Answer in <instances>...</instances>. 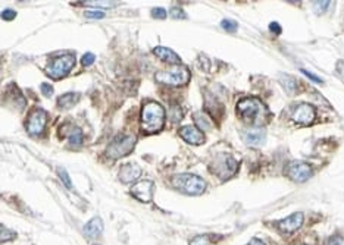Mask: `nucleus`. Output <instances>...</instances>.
Masks as SVG:
<instances>
[{
    "label": "nucleus",
    "instance_id": "f257e3e1",
    "mask_svg": "<svg viewBox=\"0 0 344 245\" xmlns=\"http://www.w3.org/2000/svg\"><path fill=\"white\" fill-rule=\"evenodd\" d=\"M167 113L158 102H147L142 109V128L147 134L159 132L165 125Z\"/></svg>",
    "mask_w": 344,
    "mask_h": 245
},
{
    "label": "nucleus",
    "instance_id": "f03ea898",
    "mask_svg": "<svg viewBox=\"0 0 344 245\" xmlns=\"http://www.w3.org/2000/svg\"><path fill=\"white\" fill-rule=\"evenodd\" d=\"M237 113L250 123H259L268 115V109L259 99L249 97L237 103Z\"/></svg>",
    "mask_w": 344,
    "mask_h": 245
},
{
    "label": "nucleus",
    "instance_id": "7ed1b4c3",
    "mask_svg": "<svg viewBox=\"0 0 344 245\" xmlns=\"http://www.w3.org/2000/svg\"><path fill=\"white\" fill-rule=\"evenodd\" d=\"M172 185L188 195H200L206 190V182L193 173H179L172 178Z\"/></svg>",
    "mask_w": 344,
    "mask_h": 245
},
{
    "label": "nucleus",
    "instance_id": "20e7f679",
    "mask_svg": "<svg viewBox=\"0 0 344 245\" xmlns=\"http://www.w3.org/2000/svg\"><path fill=\"white\" fill-rule=\"evenodd\" d=\"M190 71L185 66L181 65H175L170 69H164L159 71L155 75V80L161 84H167L171 87H179V85H185L187 82L190 81Z\"/></svg>",
    "mask_w": 344,
    "mask_h": 245
},
{
    "label": "nucleus",
    "instance_id": "39448f33",
    "mask_svg": "<svg viewBox=\"0 0 344 245\" xmlns=\"http://www.w3.org/2000/svg\"><path fill=\"white\" fill-rule=\"evenodd\" d=\"M136 142H137L136 136L131 135V134H122V135L115 136L114 139L111 141V144L108 145L106 154L112 160H118L121 157H125L133 151Z\"/></svg>",
    "mask_w": 344,
    "mask_h": 245
},
{
    "label": "nucleus",
    "instance_id": "423d86ee",
    "mask_svg": "<svg viewBox=\"0 0 344 245\" xmlns=\"http://www.w3.org/2000/svg\"><path fill=\"white\" fill-rule=\"evenodd\" d=\"M75 66V56L74 55H62L53 57L46 69V74L52 78V80H60L65 78L72 68Z\"/></svg>",
    "mask_w": 344,
    "mask_h": 245
},
{
    "label": "nucleus",
    "instance_id": "0eeeda50",
    "mask_svg": "<svg viewBox=\"0 0 344 245\" xmlns=\"http://www.w3.org/2000/svg\"><path fill=\"white\" fill-rule=\"evenodd\" d=\"M212 172H215L221 179H228L238 170V162L228 154H219L215 157L210 166Z\"/></svg>",
    "mask_w": 344,
    "mask_h": 245
},
{
    "label": "nucleus",
    "instance_id": "6e6552de",
    "mask_svg": "<svg viewBox=\"0 0 344 245\" xmlns=\"http://www.w3.org/2000/svg\"><path fill=\"white\" fill-rule=\"evenodd\" d=\"M287 176L294 182H306L312 176V167L305 162H291L286 169Z\"/></svg>",
    "mask_w": 344,
    "mask_h": 245
},
{
    "label": "nucleus",
    "instance_id": "1a4fd4ad",
    "mask_svg": "<svg viewBox=\"0 0 344 245\" xmlns=\"http://www.w3.org/2000/svg\"><path fill=\"white\" fill-rule=\"evenodd\" d=\"M46 123H47V113L41 109L34 110L29 115L28 122H27V131L29 135H40L44 131Z\"/></svg>",
    "mask_w": 344,
    "mask_h": 245
},
{
    "label": "nucleus",
    "instance_id": "9d476101",
    "mask_svg": "<svg viewBox=\"0 0 344 245\" xmlns=\"http://www.w3.org/2000/svg\"><path fill=\"white\" fill-rule=\"evenodd\" d=\"M293 121L299 125H311L315 121V108L309 103H300L293 112Z\"/></svg>",
    "mask_w": 344,
    "mask_h": 245
},
{
    "label": "nucleus",
    "instance_id": "9b49d317",
    "mask_svg": "<svg viewBox=\"0 0 344 245\" xmlns=\"http://www.w3.org/2000/svg\"><path fill=\"white\" fill-rule=\"evenodd\" d=\"M153 190H155V184L152 181H140L136 185H133L131 188V195H134L139 201L142 203H150L153 198Z\"/></svg>",
    "mask_w": 344,
    "mask_h": 245
},
{
    "label": "nucleus",
    "instance_id": "f8f14e48",
    "mask_svg": "<svg viewBox=\"0 0 344 245\" xmlns=\"http://www.w3.org/2000/svg\"><path fill=\"white\" fill-rule=\"evenodd\" d=\"M303 220H305L303 213L299 212V213H293L291 216L280 220L277 226H278V229H280L281 232H284V234H293V232L299 231V229L303 226Z\"/></svg>",
    "mask_w": 344,
    "mask_h": 245
},
{
    "label": "nucleus",
    "instance_id": "ddd939ff",
    "mask_svg": "<svg viewBox=\"0 0 344 245\" xmlns=\"http://www.w3.org/2000/svg\"><path fill=\"white\" fill-rule=\"evenodd\" d=\"M142 176V167L137 163H125L119 169V179L124 184H133Z\"/></svg>",
    "mask_w": 344,
    "mask_h": 245
},
{
    "label": "nucleus",
    "instance_id": "4468645a",
    "mask_svg": "<svg viewBox=\"0 0 344 245\" xmlns=\"http://www.w3.org/2000/svg\"><path fill=\"white\" fill-rule=\"evenodd\" d=\"M179 136L185 142L193 144V145H200V144L204 142V134H203V131H200L197 126H190V125L182 126L179 129Z\"/></svg>",
    "mask_w": 344,
    "mask_h": 245
},
{
    "label": "nucleus",
    "instance_id": "2eb2a0df",
    "mask_svg": "<svg viewBox=\"0 0 344 245\" xmlns=\"http://www.w3.org/2000/svg\"><path fill=\"white\" fill-rule=\"evenodd\" d=\"M266 131L263 128H249L243 132V139L247 145L259 147L265 142Z\"/></svg>",
    "mask_w": 344,
    "mask_h": 245
},
{
    "label": "nucleus",
    "instance_id": "dca6fc26",
    "mask_svg": "<svg viewBox=\"0 0 344 245\" xmlns=\"http://www.w3.org/2000/svg\"><path fill=\"white\" fill-rule=\"evenodd\" d=\"M84 234L88 238H96L103 232V222L100 218H93L90 222H87L84 226Z\"/></svg>",
    "mask_w": 344,
    "mask_h": 245
},
{
    "label": "nucleus",
    "instance_id": "f3484780",
    "mask_svg": "<svg viewBox=\"0 0 344 245\" xmlns=\"http://www.w3.org/2000/svg\"><path fill=\"white\" fill-rule=\"evenodd\" d=\"M153 53L158 56L161 60L168 62V63H179V62H181L179 56L176 55L173 50L168 49V47H162V46L155 47V49H153Z\"/></svg>",
    "mask_w": 344,
    "mask_h": 245
},
{
    "label": "nucleus",
    "instance_id": "a211bd4d",
    "mask_svg": "<svg viewBox=\"0 0 344 245\" xmlns=\"http://www.w3.org/2000/svg\"><path fill=\"white\" fill-rule=\"evenodd\" d=\"M80 102V94L78 93H66L57 99V105L60 109H71Z\"/></svg>",
    "mask_w": 344,
    "mask_h": 245
},
{
    "label": "nucleus",
    "instance_id": "6ab92c4d",
    "mask_svg": "<svg viewBox=\"0 0 344 245\" xmlns=\"http://www.w3.org/2000/svg\"><path fill=\"white\" fill-rule=\"evenodd\" d=\"M65 135L68 136L69 144L74 147H78L83 144V131L77 126H69V129L65 132Z\"/></svg>",
    "mask_w": 344,
    "mask_h": 245
},
{
    "label": "nucleus",
    "instance_id": "aec40b11",
    "mask_svg": "<svg viewBox=\"0 0 344 245\" xmlns=\"http://www.w3.org/2000/svg\"><path fill=\"white\" fill-rule=\"evenodd\" d=\"M194 122H196V125H197V128L199 129H204V131H207V129H210L212 128V121H210V118L207 116V115H204L203 112H197L196 115H194Z\"/></svg>",
    "mask_w": 344,
    "mask_h": 245
},
{
    "label": "nucleus",
    "instance_id": "412c9836",
    "mask_svg": "<svg viewBox=\"0 0 344 245\" xmlns=\"http://www.w3.org/2000/svg\"><path fill=\"white\" fill-rule=\"evenodd\" d=\"M281 84L288 94H294L297 90V81L290 75H281Z\"/></svg>",
    "mask_w": 344,
    "mask_h": 245
},
{
    "label": "nucleus",
    "instance_id": "4be33fe9",
    "mask_svg": "<svg viewBox=\"0 0 344 245\" xmlns=\"http://www.w3.org/2000/svg\"><path fill=\"white\" fill-rule=\"evenodd\" d=\"M0 241H1V244H4V243H9V241H12L13 238H16V234L15 232H12V231H9L6 226H0Z\"/></svg>",
    "mask_w": 344,
    "mask_h": 245
},
{
    "label": "nucleus",
    "instance_id": "5701e85b",
    "mask_svg": "<svg viewBox=\"0 0 344 245\" xmlns=\"http://www.w3.org/2000/svg\"><path fill=\"white\" fill-rule=\"evenodd\" d=\"M333 3L331 1H328V0H322V1H314V10H315V13H324L330 6H331Z\"/></svg>",
    "mask_w": 344,
    "mask_h": 245
},
{
    "label": "nucleus",
    "instance_id": "b1692460",
    "mask_svg": "<svg viewBox=\"0 0 344 245\" xmlns=\"http://www.w3.org/2000/svg\"><path fill=\"white\" fill-rule=\"evenodd\" d=\"M57 172H59V178L62 179V182L65 184V187H66L68 190H72V182H71L69 175L66 173V170H65V169H57Z\"/></svg>",
    "mask_w": 344,
    "mask_h": 245
},
{
    "label": "nucleus",
    "instance_id": "393cba45",
    "mask_svg": "<svg viewBox=\"0 0 344 245\" xmlns=\"http://www.w3.org/2000/svg\"><path fill=\"white\" fill-rule=\"evenodd\" d=\"M87 6H96V7H114L118 6L119 1H87Z\"/></svg>",
    "mask_w": 344,
    "mask_h": 245
},
{
    "label": "nucleus",
    "instance_id": "a878e982",
    "mask_svg": "<svg viewBox=\"0 0 344 245\" xmlns=\"http://www.w3.org/2000/svg\"><path fill=\"white\" fill-rule=\"evenodd\" d=\"M221 25H222L224 29H227L228 32H235L237 28H238V24L235 21H232V19H224Z\"/></svg>",
    "mask_w": 344,
    "mask_h": 245
},
{
    "label": "nucleus",
    "instance_id": "bb28decb",
    "mask_svg": "<svg viewBox=\"0 0 344 245\" xmlns=\"http://www.w3.org/2000/svg\"><path fill=\"white\" fill-rule=\"evenodd\" d=\"M190 245H209V237L207 235H197L190 241Z\"/></svg>",
    "mask_w": 344,
    "mask_h": 245
},
{
    "label": "nucleus",
    "instance_id": "cd10ccee",
    "mask_svg": "<svg viewBox=\"0 0 344 245\" xmlns=\"http://www.w3.org/2000/svg\"><path fill=\"white\" fill-rule=\"evenodd\" d=\"M170 118H171L172 122H178V121L182 119V112L178 106H173L171 112H170Z\"/></svg>",
    "mask_w": 344,
    "mask_h": 245
},
{
    "label": "nucleus",
    "instance_id": "c85d7f7f",
    "mask_svg": "<svg viewBox=\"0 0 344 245\" xmlns=\"http://www.w3.org/2000/svg\"><path fill=\"white\" fill-rule=\"evenodd\" d=\"M103 16H105V13H103L102 10L91 9V10H87L86 12V18H88V19H100V18H103Z\"/></svg>",
    "mask_w": 344,
    "mask_h": 245
},
{
    "label": "nucleus",
    "instance_id": "c756f323",
    "mask_svg": "<svg viewBox=\"0 0 344 245\" xmlns=\"http://www.w3.org/2000/svg\"><path fill=\"white\" fill-rule=\"evenodd\" d=\"M152 16L156 18V19H165L167 18V10L162 9V7H155V9H152Z\"/></svg>",
    "mask_w": 344,
    "mask_h": 245
},
{
    "label": "nucleus",
    "instance_id": "7c9ffc66",
    "mask_svg": "<svg viewBox=\"0 0 344 245\" xmlns=\"http://www.w3.org/2000/svg\"><path fill=\"white\" fill-rule=\"evenodd\" d=\"M40 90H41V93H43L46 97H52V96H53V87H52L49 82H43V84L40 85Z\"/></svg>",
    "mask_w": 344,
    "mask_h": 245
},
{
    "label": "nucleus",
    "instance_id": "2f4dec72",
    "mask_svg": "<svg viewBox=\"0 0 344 245\" xmlns=\"http://www.w3.org/2000/svg\"><path fill=\"white\" fill-rule=\"evenodd\" d=\"M15 18H16V12L12 10V9H4L1 12V19H4V21H12Z\"/></svg>",
    "mask_w": 344,
    "mask_h": 245
},
{
    "label": "nucleus",
    "instance_id": "473e14b6",
    "mask_svg": "<svg viewBox=\"0 0 344 245\" xmlns=\"http://www.w3.org/2000/svg\"><path fill=\"white\" fill-rule=\"evenodd\" d=\"M170 13H171L172 18H175V19H184V18H185L184 10L179 9V7H172L171 10H170Z\"/></svg>",
    "mask_w": 344,
    "mask_h": 245
},
{
    "label": "nucleus",
    "instance_id": "72a5a7b5",
    "mask_svg": "<svg viewBox=\"0 0 344 245\" xmlns=\"http://www.w3.org/2000/svg\"><path fill=\"white\" fill-rule=\"evenodd\" d=\"M94 60H96V56L93 55V53H86V55L83 56V59H81V63L84 66H90V65L94 63Z\"/></svg>",
    "mask_w": 344,
    "mask_h": 245
},
{
    "label": "nucleus",
    "instance_id": "f704fd0d",
    "mask_svg": "<svg viewBox=\"0 0 344 245\" xmlns=\"http://www.w3.org/2000/svg\"><path fill=\"white\" fill-rule=\"evenodd\" d=\"M327 245H344V238L340 237V235H336V237H333V238L328 240Z\"/></svg>",
    "mask_w": 344,
    "mask_h": 245
},
{
    "label": "nucleus",
    "instance_id": "c9c22d12",
    "mask_svg": "<svg viewBox=\"0 0 344 245\" xmlns=\"http://www.w3.org/2000/svg\"><path fill=\"white\" fill-rule=\"evenodd\" d=\"M302 74L303 75H306L309 80H312L314 82H316V84H322V78H319V77H316V75H314L312 72H309V71H306V69H302Z\"/></svg>",
    "mask_w": 344,
    "mask_h": 245
},
{
    "label": "nucleus",
    "instance_id": "e433bc0d",
    "mask_svg": "<svg viewBox=\"0 0 344 245\" xmlns=\"http://www.w3.org/2000/svg\"><path fill=\"white\" fill-rule=\"evenodd\" d=\"M337 74L340 75V78L344 81V60H339L337 62Z\"/></svg>",
    "mask_w": 344,
    "mask_h": 245
},
{
    "label": "nucleus",
    "instance_id": "4c0bfd02",
    "mask_svg": "<svg viewBox=\"0 0 344 245\" xmlns=\"http://www.w3.org/2000/svg\"><path fill=\"white\" fill-rule=\"evenodd\" d=\"M269 29H271L272 32H275L277 35H280V34H281V27H280V24H278V22H271Z\"/></svg>",
    "mask_w": 344,
    "mask_h": 245
},
{
    "label": "nucleus",
    "instance_id": "58836bf2",
    "mask_svg": "<svg viewBox=\"0 0 344 245\" xmlns=\"http://www.w3.org/2000/svg\"><path fill=\"white\" fill-rule=\"evenodd\" d=\"M246 245H265L260 240H258V238H253V240H250V243Z\"/></svg>",
    "mask_w": 344,
    "mask_h": 245
},
{
    "label": "nucleus",
    "instance_id": "ea45409f",
    "mask_svg": "<svg viewBox=\"0 0 344 245\" xmlns=\"http://www.w3.org/2000/svg\"><path fill=\"white\" fill-rule=\"evenodd\" d=\"M303 245H305V244H303Z\"/></svg>",
    "mask_w": 344,
    "mask_h": 245
}]
</instances>
